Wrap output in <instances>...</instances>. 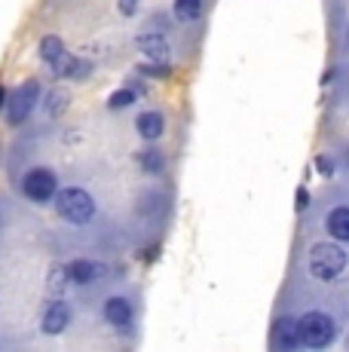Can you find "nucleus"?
Returning <instances> with one entry per match:
<instances>
[{
  "label": "nucleus",
  "instance_id": "obj_17",
  "mask_svg": "<svg viewBox=\"0 0 349 352\" xmlns=\"http://www.w3.org/2000/svg\"><path fill=\"white\" fill-rule=\"evenodd\" d=\"M62 50H65V43H62V37H56V34H46V37L40 40V58H43L46 65H49Z\"/></svg>",
  "mask_w": 349,
  "mask_h": 352
},
{
  "label": "nucleus",
  "instance_id": "obj_1",
  "mask_svg": "<svg viewBox=\"0 0 349 352\" xmlns=\"http://www.w3.org/2000/svg\"><path fill=\"white\" fill-rule=\"evenodd\" d=\"M52 199H56L58 218H65L68 224H77V227L89 224V221L95 218V212H98L92 193L83 190V187H62V190H56Z\"/></svg>",
  "mask_w": 349,
  "mask_h": 352
},
{
  "label": "nucleus",
  "instance_id": "obj_11",
  "mask_svg": "<svg viewBox=\"0 0 349 352\" xmlns=\"http://www.w3.org/2000/svg\"><path fill=\"white\" fill-rule=\"evenodd\" d=\"M270 343H273V349H282V352H288V349H297L300 346V334H297V319H279L276 324H273V337H270Z\"/></svg>",
  "mask_w": 349,
  "mask_h": 352
},
{
  "label": "nucleus",
  "instance_id": "obj_7",
  "mask_svg": "<svg viewBox=\"0 0 349 352\" xmlns=\"http://www.w3.org/2000/svg\"><path fill=\"white\" fill-rule=\"evenodd\" d=\"M102 316H104V322L111 324V328H129V324H132V316H135V309H132V300H129V297L117 294V297H107V300H104Z\"/></svg>",
  "mask_w": 349,
  "mask_h": 352
},
{
  "label": "nucleus",
  "instance_id": "obj_20",
  "mask_svg": "<svg viewBox=\"0 0 349 352\" xmlns=\"http://www.w3.org/2000/svg\"><path fill=\"white\" fill-rule=\"evenodd\" d=\"M306 206H310V193H306V187H300L297 190V206L294 208H297V212H306Z\"/></svg>",
  "mask_w": 349,
  "mask_h": 352
},
{
  "label": "nucleus",
  "instance_id": "obj_10",
  "mask_svg": "<svg viewBox=\"0 0 349 352\" xmlns=\"http://www.w3.org/2000/svg\"><path fill=\"white\" fill-rule=\"evenodd\" d=\"M102 273H104L102 263L86 261V257L71 261L68 267H65V276H68V282H74V285H92V282L102 279Z\"/></svg>",
  "mask_w": 349,
  "mask_h": 352
},
{
  "label": "nucleus",
  "instance_id": "obj_18",
  "mask_svg": "<svg viewBox=\"0 0 349 352\" xmlns=\"http://www.w3.org/2000/svg\"><path fill=\"white\" fill-rule=\"evenodd\" d=\"M65 107H68V92L65 89L49 92V98H46V113H49V117H58V113H65Z\"/></svg>",
  "mask_w": 349,
  "mask_h": 352
},
{
  "label": "nucleus",
  "instance_id": "obj_21",
  "mask_svg": "<svg viewBox=\"0 0 349 352\" xmlns=\"http://www.w3.org/2000/svg\"><path fill=\"white\" fill-rule=\"evenodd\" d=\"M315 166H319L322 175H334V162L328 160V157H319V160H315Z\"/></svg>",
  "mask_w": 349,
  "mask_h": 352
},
{
  "label": "nucleus",
  "instance_id": "obj_14",
  "mask_svg": "<svg viewBox=\"0 0 349 352\" xmlns=\"http://www.w3.org/2000/svg\"><path fill=\"white\" fill-rule=\"evenodd\" d=\"M203 10H205L203 0H174L172 3V12H174V19H178L181 25L196 22V19L203 16Z\"/></svg>",
  "mask_w": 349,
  "mask_h": 352
},
{
  "label": "nucleus",
  "instance_id": "obj_19",
  "mask_svg": "<svg viewBox=\"0 0 349 352\" xmlns=\"http://www.w3.org/2000/svg\"><path fill=\"white\" fill-rule=\"evenodd\" d=\"M138 3H141V0H117L120 16H123V19H132V16L138 12Z\"/></svg>",
  "mask_w": 349,
  "mask_h": 352
},
{
  "label": "nucleus",
  "instance_id": "obj_13",
  "mask_svg": "<svg viewBox=\"0 0 349 352\" xmlns=\"http://www.w3.org/2000/svg\"><path fill=\"white\" fill-rule=\"evenodd\" d=\"M325 230L334 242H349V206H337L328 212Z\"/></svg>",
  "mask_w": 349,
  "mask_h": 352
},
{
  "label": "nucleus",
  "instance_id": "obj_16",
  "mask_svg": "<svg viewBox=\"0 0 349 352\" xmlns=\"http://www.w3.org/2000/svg\"><path fill=\"white\" fill-rule=\"evenodd\" d=\"M141 92L132 89V86H126V89H117L111 98H107V111H123V107H132L138 101Z\"/></svg>",
  "mask_w": 349,
  "mask_h": 352
},
{
  "label": "nucleus",
  "instance_id": "obj_9",
  "mask_svg": "<svg viewBox=\"0 0 349 352\" xmlns=\"http://www.w3.org/2000/svg\"><path fill=\"white\" fill-rule=\"evenodd\" d=\"M68 324H71V303L52 300L49 307L43 309V319H40V328H43V334L56 337V334H62Z\"/></svg>",
  "mask_w": 349,
  "mask_h": 352
},
{
  "label": "nucleus",
  "instance_id": "obj_5",
  "mask_svg": "<svg viewBox=\"0 0 349 352\" xmlns=\"http://www.w3.org/2000/svg\"><path fill=\"white\" fill-rule=\"evenodd\" d=\"M58 190V178H56V172L52 168H46V166H37V168H31V172H25V178H22V193L28 196L31 202H49L52 196H56Z\"/></svg>",
  "mask_w": 349,
  "mask_h": 352
},
{
  "label": "nucleus",
  "instance_id": "obj_22",
  "mask_svg": "<svg viewBox=\"0 0 349 352\" xmlns=\"http://www.w3.org/2000/svg\"><path fill=\"white\" fill-rule=\"evenodd\" d=\"M6 104V89H3V83H0V107Z\"/></svg>",
  "mask_w": 349,
  "mask_h": 352
},
{
  "label": "nucleus",
  "instance_id": "obj_4",
  "mask_svg": "<svg viewBox=\"0 0 349 352\" xmlns=\"http://www.w3.org/2000/svg\"><path fill=\"white\" fill-rule=\"evenodd\" d=\"M37 98H40V83L37 80H25L19 89H12V96H6V123L10 126H19L31 117V111L37 107Z\"/></svg>",
  "mask_w": 349,
  "mask_h": 352
},
{
  "label": "nucleus",
  "instance_id": "obj_2",
  "mask_svg": "<svg viewBox=\"0 0 349 352\" xmlns=\"http://www.w3.org/2000/svg\"><path fill=\"white\" fill-rule=\"evenodd\" d=\"M349 254L340 242H315L310 248V273L319 282H334L344 276Z\"/></svg>",
  "mask_w": 349,
  "mask_h": 352
},
{
  "label": "nucleus",
  "instance_id": "obj_8",
  "mask_svg": "<svg viewBox=\"0 0 349 352\" xmlns=\"http://www.w3.org/2000/svg\"><path fill=\"white\" fill-rule=\"evenodd\" d=\"M49 71H52V77H58V80H80V77H86L92 67H89V62H83V58H74L71 52L62 50L49 62Z\"/></svg>",
  "mask_w": 349,
  "mask_h": 352
},
{
  "label": "nucleus",
  "instance_id": "obj_3",
  "mask_svg": "<svg viewBox=\"0 0 349 352\" xmlns=\"http://www.w3.org/2000/svg\"><path fill=\"white\" fill-rule=\"evenodd\" d=\"M297 334H300V346L306 349H325L337 340V322L322 309L300 316L297 319Z\"/></svg>",
  "mask_w": 349,
  "mask_h": 352
},
{
  "label": "nucleus",
  "instance_id": "obj_6",
  "mask_svg": "<svg viewBox=\"0 0 349 352\" xmlns=\"http://www.w3.org/2000/svg\"><path fill=\"white\" fill-rule=\"evenodd\" d=\"M135 50L141 52V56H147L150 62H157V65H169V58H172V46H169V40L163 37V34H153V31H141L135 34Z\"/></svg>",
  "mask_w": 349,
  "mask_h": 352
},
{
  "label": "nucleus",
  "instance_id": "obj_12",
  "mask_svg": "<svg viewBox=\"0 0 349 352\" xmlns=\"http://www.w3.org/2000/svg\"><path fill=\"white\" fill-rule=\"evenodd\" d=\"M135 129H138V135L144 141H159L163 138V132H166V120H163V113L159 111H144V113H138Z\"/></svg>",
  "mask_w": 349,
  "mask_h": 352
},
{
  "label": "nucleus",
  "instance_id": "obj_15",
  "mask_svg": "<svg viewBox=\"0 0 349 352\" xmlns=\"http://www.w3.org/2000/svg\"><path fill=\"white\" fill-rule=\"evenodd\" d=\"M135 160L147 175H159L166 168V153L159 151V147H144L141 153H135Z\"/></svg>",
  "mask_w": 349,
  "mask_h": 352
}]
</instances>
